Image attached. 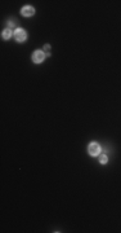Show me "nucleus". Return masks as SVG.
Returning <instances> with one entry per match:
<instances>
[{"label": "nucleus", "mask_w": 121, "mask_h": 233, "mask_svg": "<svg viewBox=\"0 0 121 233\" xmlns=\"http://www.w3.org/2000/svg\"><path fill=\"white\" fill-rule=\"evenodd\" d=\"M13 36L18 43H23V42L27 39V33L23 30V29H16V30L13 31Z\"/></svg>", "instance_id": "f257e3e1"}, {"label": "nucleus", "mask_w": 121, "mask_h": 233, "mask_svg": "<svg viewBox=\"0 0 121 233\" xmlns=\"http://www.w3.org/2000/svg\"><path fill=\"white\" fill-rule=\"evenodd\" d=\"M88 153H89L90 155H93V157H97V155L101 153L99 144H97V143H90V144H89V147H88Z\"/></svg>", "instance_id": "f03ea898"}, {"label": "nucleus", "mask_w": 121, "mask_h": 233, "mask_svg": "<svg viewBox=\"0 0 121 233\" xmlns=\"http://www.w3.org/2000/svg\"><path fill=\"white\" fill-rule=\"evenodd\" d=\"M46 54L44 53V51H40V49H38V51H35L32 53V61L35 64H40L44 61V58H45Z\"/></svg>", "instance_id": "7ed1b4c3"}, {"label": "nucleus", "mask_w": 121, "mask_h": 233, "mask_svg": "<svg viewBox=\"0 0 121 233\" xmlns=\"http://www.w3.org/2000/svg\"><path fill=\"white\" fill-rule=\"evenodd\" d=\"M21 13H22V16H24V17H31L35 14V8L31 5H26L21 9Z\"/></svg>", "instance_id": "20e7f679"}, {"label": "nucleus", "mask_w": 121, "mask_h": 233, "mask_svg": "<svg viewBox=\"0 0 121 233\" xmlns=\"http://www.w3.org/2000/svg\"><path fill=\"white\" fill-rule=\"evenodd\" d=\"M12 35H13V33H12V30L9 29V27H7L5 30H4L3 33H1V38H3L4 40H8V39L11 38Z\"/></svg>", "instance_id": "39448f33"}, {"label": "nucleus", "mask_w": 121, "mask_h": 233, "mask_svg": "<svg viewBox=\"0 0 121 233\" xmlns=\"http://www.w3.org/2000/svg\"><path fill=\"white\" fill-rule=\"evenodd\" d=\"M49 52H50V46H49V44H45V46H44V53H45L46 56H49Z\"/></svg>", "instance_id": "423d86ee"}, {"label": "nucleus", "mask_w": 121, "mask_h": 233, "mask_svg": "<svg viewBox=\"0 0 121 233\" xmlns=\"http://www.w3.org/2000/svg\"><path fill=\"white\" fill-rule=\"evenodd\" d=\"M107 161H108V157H107V155H104V154L101 155V158H99V162H101V163H107Z\"/></svg>", "instance_id": "0eeeda50"}, {"label": "nucleus", "mask_w": 121, "mask_h": 233, "mask_svg": "<svg viewBox=\"0 0 121 233\" xmlns=\"http://www.w3.org/2000/svg\"><path fill=\"white\" fill-rule=\"evenodd\" d=\"M8 26H9V27H13V26H14V22H13V21L8 22Z\"/></svg>", "instance_id": "6e6552de"}]
</instances>
